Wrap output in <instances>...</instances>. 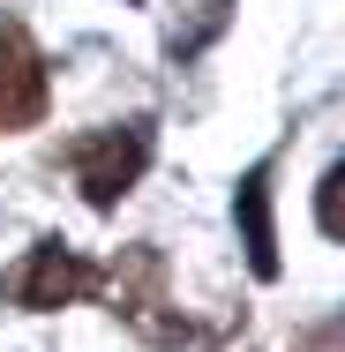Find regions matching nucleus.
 <instances>
[{"label":"nucleus","mask_w":345,"mask_h":352,"mask_svg":"<svg viewBox=\"0 0 345 352\" xmlns=\"http://www.w3.org/2000/svg\"><path fill=\"white\" fill-rule=\"evenodd\" d=\"M150 157H158V120H150V113L113 120V128H90V135L68 142V173H75L83 203H90L98 217L121 210V203L136 195V180L150 173Z\"/></svg>","instance_id":"nucleus-1"},{"label":"nucleus","mask_w":345,"mask_h":352,"mask_svg":"<svg viewBox=\"0 0 345 352\" xmlns=\"http://www.w3.org/2000/svg\"><path fill=\"white\" fill-rule=\"evenodd\" d=\"M90 292H105V263L83 255V248H68V240H38L0 278V300H15L23 315H61V307L90 300Z\"/></svg>","instance_id":"nucleus-2"},{"label":"nucleus","mask_w":345,"mask_h":352,"mask_svg":"<svg viewBox=\"0 0 345 352\" xmlns=\"http://www.w3.org/2000/svg\"><path fill=\"white\" fill-rule=\"evenodd\" d=\"M53 113V68L23 15H0V135H23Z\"/></svg>","instance_id":"nucleus-3"},{"label":"nucleus","mask_w":345,"mask_h":352,"mask_svg":"<svg viewBox=\"0 0 345 352\" xmlns=\"http://www.w3.org/2000/svg\"><path fill=\"white\" fill-rule=\"evenodd\" d=\"M105 285H121V315L136 322L150 345H188V322L165 315V307H173V300H165V255H158L150 240H136L121 263H105Z\"/></svg>","instance_id":"nucleus-4"},{"label":"nucleus","mask_w":345,"mask_h":352,"mask_svg":"<svg viewBox=\"0 0 345 352\" xmlns=\"http://www.w3.org/2000/svg\"><path fill=\"white\" fill-rule=\"evenodd\" d=\"M271 173L278 157H255L248 173H240V188H233V217H240V248H248V270L263 285H278V225H271Z\"/></svg>","instance_id":"nucleus-5"},{"label":"nucleus","mask_w":345,"mask_h":352,"mask_svg":"<svg viewBox=\"0 0 345 352\" xmlns=\"http://www.w3.org/2000/svg\"><path fill=\"white\" fill-rule=\"evenodd\" d=\"M315 225H323V240L345 232V173L338 165H323V180H315Z\"/></svg>","instance_id":"nucleus-6"}]
</instances>
